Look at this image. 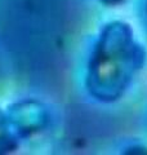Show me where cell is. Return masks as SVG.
Segmentation results:
<instances>
[{
    "label": "cell",
    "instance_id": "obj_2",
    "mask_svg": "<svg viewBox=\"0 0 147 155\" xmlns=\"http://www.w3.org/2000/svg\"><path fill=\"white\" fill-rule=\"evenodd\" d=\"M9 122L18 133L27 136L45 127L48 123V114L40 104L27 101L18 104L12 109Z\"/></svg>",
    "mask_w": 147,
    "mask_h": 155
},
{
    "label": "cell",
    "instance_id": "obj_5",
    "mask_svg": "<svg viewBox=\"0 0 147 155\" xmlns=\"http://www.w3.org/2000/svg\"><path fill=\"white\" fill-rule=\"evenodd\" d=\"M100 2L107 4V5H115V4H119L121 2H124V0H100Z\"/></svg>",
    "mask_w": 147,
    "mask_h": 155
},
{
    "label": "cell",
    "instance_id": "obj_1",
    "mask_svg": "<svg viewBox=\"0 0 147 155\" xmlns=\"http://www.w3.org/2000/svg\"><path fill=\"white\" fill-rule=\"evenodd\" d=\"M146 53L133 40L132 30L112 22L102 31L88 66L87 87L94 98L111 102L120 98L134 72L145 64Z\"/></svg>",
    "mask_w": 147,
    "mask_h": 155
},
{
    "label": "cell",
    "instance_id": "obj_4",
    "mask_svg": "<svg viewBox=\"0 0 147 155\" xmlns=\"http://www.w3.org/2000/svg\"><path fill=\"white\" fill-rule=\"evenodd\" d=\"M125 153L126 154H147V149L142 146H134V147H129Z\"/></svg>",
    "mask_w": 147,
    "mask_h": 155
},
{
    "label": "cell",
    "instance_id": "obj_3",
    "mask_svg": "<svg viewBox=\"0 0 147 155\" xmlns=\"http://www.w3.org/2000/svg\"><path fill=\"white\" fill-rule=\"evenodd\" d=\"M16 147H17L16 138H14L13 134L7 129L5 116L0 113V154L13 151Z\"/></svg>",
    "mask_w": 147,
    "mask_h": 155
}]
</instances>
